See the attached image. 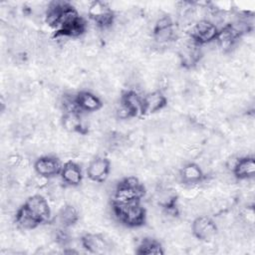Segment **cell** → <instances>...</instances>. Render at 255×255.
<instances>
[{
	"instance_id": "obj_14",
	"label": "cell",
	"mask_w": 255,
	"mask_h": 255,
	"mask_svg": "<svg viewBox=\"0 0 255 255\" xmlns=\"http://www.w3.org/2000/svg\"><path fill=\"white\" fill-rule=\"evenodd\" d=\"M17 225L24 230H31L36 228L41 222L29 211V209L25 206H21L17 212L15 217Z\"/></svg>"
},
{
	"instance_id": "obj_16",
	"label": "cell",
	"mask_w": 255,
	"mask_h": 255,
	"mask_svg": "<svg viewBox=\"0 0 255 255\" xmlns=\"http://www.w3.org/2000/svg\"><path fill=\"white\" fill-rule=\"evenodd\" d=\"M180 177L183 182L188 184H195L202 180L203 178V171L201 167L196 163H187L185 164L180 172Z\"/></svg>"
},
{
	"instance_id": "obj_13",
	"label": "cell",
	"mask_w": 255,
	"mask_h": 255,
	"mask_svg": "<svg viewBox=\"0 0 255 255\" xmlns=\"http://www.w3.org/2000/svg\"><path fill=\"white\" fill-rule=\"evenodd\" d=\"M82 245L92 253H103L109 247L108 242L102 235L92 233L83 236Z\"/></svg>"
},
{
	"instance_id": "obj_2",
	"label": "cell",
	"mask_w": 255,
	"mask_h": 255,
	"mask_svg": "<svg viewBox=\"0 0 255 255\" xmlns=\"http://www.w3.org/2000/svg\"><path fill=\"white\" fill-rule=\"evenodd\" d=\"M189 32L190 38L202 45L215 41L218 34V28L211 22L201 19L191 26Z\"/></svg>"
},
{
	"instance_id": "obj_1",
	"label": "cell",
	"mask_w": 255,
	"mask_h": 255,
	"mask_svg": "<svg viewBox=\"0 0 255 255\" xmlns=\"http://www.w3.org/2000/svg\"><path fill=\"white\" fill-rule=\"evenodd\" d=\"M113 209L117 218L128 226L135 227L141 225L144 222L145 211L139 200L122 204L114 203Z\"/></svg>"
},
{
	"instance_id": "obj_5",
	"label": "cell",
	"mask_w": 255,
	"mask_h": 255,
	"mask_svg": "<svg viewBox=\"0 0 255 255\" xmlns=\"http://www.w3.org/2000/svg\"><path fill=\"white\" fill-rule=\"evenodd\" d=\"M25 206L40 222H46L50 219V215H51L50 206L47 200L43 196L39 194L30 196L26 200Z\"/></svg>"
},
{
	"instance_id": "obj_3",
	"label": "cell",
	"mask_w": 255,
	"mask_h": 255,
	"mask_svg": "<svg viewBox=\"0 0 255 255\" xmlns=\"http://www.w3.org/2000/svg\"><path fill=\"white\" fill-rule=\"evenodd\" d=\"M90 18L102 29H107L114 23V14L111 8L101 1H94L88 7Z\"/></svg>"
},
{
	"instance_id": "obj_15",
	"label": "cell",
	"mask_w": 255,
	"mask_h": 255,
	"mask_svg": "<svg viewBox=\"0 0 255 255\" xmlns=\"http://www.w3.org/2000/svg\"><path fill=\"white\" fill-rule=\"evenodd\" d=\"M77 99L81 111L96 112L99 111L102 107V102L99 97L88 91L81 92L77 96Z\"/></svg>"
},
{
	"instance_id": "obj_18",
	"label": "cell",
	"mask_w": 255,
	"mask_h": 255,
	"mask_svg": "<svg viewBox=\"0 0 255 255\" xmlns=\"http://www.w3.org/2000/svg\"><path fill=\"white\" fill-rule=\"evenodd\" d=\"M78 217H79L78 210L73 205H66L62 207V209L58 214L59 222L64 227H68L75 224L78 220Z\"/></svg>"
},
{
	"instance_id": "obj_11",
	"label": "cell",
	"mask_w": 255,
	"mask_h": 255,
	"mask_svg": "<svg viewBox=\"0 0 255 255\" xmlns=\"http://www.w3.org/2000/svg\"><path fill=\"white\" fill-rule=\"evenodd\" d=\"M166 103V99L159 91L146 94L143 97V114H152L160 111Z\"/></svg>"
},
{
	"instance_id": "obj_7",
	"label": "cell",
	"mask_w": 255,
	"mask_h": 255,
	"mask_svg": "<svg viewBox=\"0 0 255 255\" xmlns=\"http://www.w3.org/2000/svg\"><path fill=\"white\" fill-rule=\"evenodd\" d=\"M143 187L141 188H133L125 185L124 183H120L114 192V203L122 204L128 203L132 201L139 200L143 195Z\"/></svg>"
},
{
	"instance_id": "obj_10",
	"label": "cell",
	"mask_w": 255,
	"mask_h": 255,
	"mask_svg": "<svg viewBox=\"0 0 255 255\" xmlns=\"http://www.w3.org/2000/svg\"><path fill=\"white\" fill-rule=\"evenodd\" d=\"M60 173H61V178L63 182L72 186L80 184L83 178L82 170L80 166L73 161L66 162L64 166H62Z\"/></svg>"
},
{
	"instance_id": "obj_12",
	"label": "cell",
	"mask_w": 255,
	"mask_h": 255,
	"mask_svg": "<svg viewBox=\"0 0 255 255\" xmlns=\"http://www.w3.org/2000/svg\"><path fill=\"white\" fill-rule=\"evenodd\" d=\"M234 175L239 179L253 178L255 173V161L252 156L240 157L234 170Z\"/></svg>"
},
{
	"instance_id": "obj_9",
	"label": "cell",
	"mask_w": 255,
	"mask_h": 255,
	"mask_svg": "<svg viewBox=\"0 0 255 255\" xmlns=\"http://www.w3.org/2000/svg\"><path fill=\"white\" fill-rule=\"evenodd\" d=\"M122 103L131 113L132 117L143 114V97L135 91L126 92L122 97Z\"/></svg>"
},
{
	"instance_id": "obj_6",
	"label": "cell",
	"mask_w": 255,
	"mask_h": 255,
	"mask_svg": "<svg viewBox=\"0 0 255 255\" xmlns=\"http://www.w3.org/2000/svg\"><path fill=\"white\" fill-rule=\"evenodd\" d=\"M110 171V162L107 158L97 157L93 159L87 168L88 177L95 182L104 181Z\"/></svg>"
},
{
	"instance_id": "obj_17",
	"label": "cell",
	"mask_w": 255,
	"mask_h": 255,
	"mask_svg": "<svg viewBox=\"0 0 255 255\" xmlns=\"http://www.w3.org/2000/svg\"><path fill=\"white\" fill-rule=\"evenodd\" d=\"M62 126L64 129L69 132L80 131L83 128V120L80 116V113H65Z\"/></svg>"
},
{
	"instance_id": "obj_4",
	"label": "cell",
	"mask_w": 255,
	"mask_h": 255,
	"mask_svg": "<svg viewBox=\"0 0 255 255\" xmlns=\"http://www.w3.org/2000/svg\"><path fill=\"white\" fill-rule=\"evenodd\" d=\"M217 232V226L215 222L205 215L196 217L192 222V233L193 235L201 240L212 239Z\"/></svg>"
},
{
	"instance_id": "obj_8",
	"label": "cell",
	"mask_w": 255,
	"mask_h": 255,
	"mask_svg": "<svg viewBox=\"0 0 255 255\" xmlns=\"http://www.w3.org/2000/svg\"><path fill=\"white\" fill-rule=\"evenodd\" d=\"M62 165L60 161L52 156H43L35 162V171L37 174L45 177H53L61 172Z\"/></svg>"
},
{
	"instance_id": "obj_19",
	"label": "cell",
	"mask_w": 255,
	"mask_h": 255,
	"mask_svg": "<svg viewBox=\"0 0 255 255\" xmlns=\"http://www.w3.org/2000/svg\"><path fill=\"white\" fill-rule=\"evenodd\" d=\"M139 254H162L163 250L159 243L153 239H144L137 250Z\"/></svg>"
},
{
	"instance_id": "obj_20",
	"label": "cell",
	"mask_w": 255,
	"mask_h": 255,
	"mask_svg": "<svg viewBox=\"0 0 255 255\" xmlns=\"http://www.w3.org/2000/svg\"><path fill=\"white\" fill-rule=\"evenodd\" d=\"M174 30H173V25L164 29H159V30H154L153 37L154 40L156 41L157 44L159 45H164L170 42L171 40L174 39Z\"/></svg>"
}]
</instances>
